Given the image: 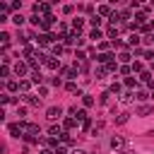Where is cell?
<instances>
[{"label": "cell", "instance_id": "cell-1", "mask_svg": "<svg viewBox=\"0 0 154 154\" xmlns=\"http://www.w3.org/2000/svg\"><path fill=\"white\" fill-rule=\"evenodd\" d=\"M34 14L36 17H48L51 14V5L48 2H36L34 5Z\"/></svg>", "mask_w": 154, "mask_h": 154}, {"label": "cell", "instance_id": "cell-2", "mask_svg": "<svg viewBox=\"0 0 154 154\" xmlns=\"http://www.w3.org/2000/svg\"><path fill=\"white\" fill-rule=\"evenodd\" d=\"M70 118H75V120H87V111L84 108H77V106H70Z\"/></svg>", "mask_w": 154, "mask_h": 154}, {"label": "cell", "instance_id": "cell-3", "mask_svg": "<svg viewBox=\"0 0 154 154\" xmlns=\"http://www.w3.org/2000/svg\"><path fill=\"white\" fill-rule=\"evenodd\" d=\"M26 70H29V63H22V60H17V63H14V67H12V72H14L17 77H24V75H26Z\"/></svg>", "mask_w": 154, "mask_h": 154}, {"label": "cell", "instance_id": "cell-4", "mask_svg": "<svg viewBox=\"0 0 154 154\" xmlns=\"http://www.w3.org/2000/svg\"><path fill=\"white\" fill-rule=\"evenodd\" d=\"M22 128H24V135H34V137L41 132V128H38L36 123H24V120H22Z\"/></svg>", "mask_w": 154, "mask_h": 154}, {"label": "cell", "instance_id": "cell-5", "mask_svg": "<svg viewBox=\"0 0 154 154\" xmlns=\"http://www.w3.org/2000/svg\"><path fill=\"white\" fill-rule=\"evenodd\" d=\"M60 116H63V108H60V106H51V108L46 111V118H48V120H58Z\"/></svg>", "mask_w": 154, "mask_h": 154}, {"label": "cell", "instance_id": "cell-6", "mask_svg": "<svg viewBox=\"0 0 154 154\" xmlns=\"http://www.w3.org/2000/svg\"><path fill=\"white\" fill-rule=\"evenodd\" d=\"M67 130L63 128V125H51V130H48V135L51 137H55V140H63V135H65Z\"/></svg>", "mask_w": 154, "mask_h": 154}, {"label": "cell", "instance_id": "cell-7", "mask_svg": "<svg viewBox=\"0 0 154 154\" xmlns=\"http://www.w3.org/2000/svg\"><path fill=\"white\" fill-rule=\"evenodd\" d=\"M96 12H99V17H101V19H103V17H108V19H111V17L116 14L111 5H99V10H96Z\"/></svg>", "mask_w": 154, "mask_h": 154}, {"label": "cell", "instance_id": "cell-8", "mask_svg": "<svg viewBox=\"0 0 154 154\" xmlns=\"http://www.w3.org/2000/svg\"><path fill=\"white\" fill-rule=\"evenodd\" d=\"M154 113V106L152 103H142V106H137V111H135V116H152Z\"/></svg>", "mask_w": 154, "mask_h": 154}, {"label": "cell", "instance_id": "cell-9", "mask_svg": "<svg viewBox=\"0 0 154 154\" xmlns=\"http://www.w3.org/2000/svg\"><path fill=\"white\" fill-rule=\"evenodd\" d=\"M108 144H111V149H123V147H125V140H123L120 135H113Z\"/></svg>", "mask_w": 154, "mask_h": 154}, {"label": "cell", "instance_id": "cell-10", "mask_svg": "<svg viewBox=\"0 0 154 154\" xmlns=\"http://www.w3.org/2000/svg\"><path fill=\"white\" fill-rule=\"evenodd\" d=\"M53 22H55V17H53V14H48V17H41V29H43V31H48V29L53 26Z\"/></svg>", "mask_w": 154, "mask_h": 154}, {"label": "cell", "instance_id": "cell-11", "mask_svg": "<svg viewBox=\"0 0 154 154\" xmlns=\"http://www.w3.org/2000/svg\"><path fill=\"white\" fill-rule=\"evenodd\" d=\"M111 60H113L111 53H99V55H96V63H99V65H108Z\"/></svg>", "mask_w": 154, "mask_h": 154}, {"label": "cell", "instance_id": "cell-12", "mask_svg": "<svg viewBox=\"0 0 154 154\" xmlns=\"http://www.w3.org/2000/svg\"><path fill=\"white\" fill-rule=\"evenodd\" d=\"M24 101L29 106H41V96H34V94H24Z\"/></svg>", "mask_w": 154, "mask_h": 154}, {"label": "cell", "instance_id": "cell-13", "mask_svg": "<svg viewBox=\"0 0 154 154\" xmlns=\"http://www.w3.org/2000/svg\"><path fill=\"white\" fill-rule=\"evenodd\" d=\"M60 75H63V77L75 79V77H77V70H75V67H60Z\"/></svg>", "mask_w": 154, "mask_h": 154}, {"label": "cell", "instance_id": "cell-14", "mask_svg": "<svg viewBox=\"0 0 154 154\" xmlns=\"http://www.w3.org/2000/svg\"><path fill=\"white\" fill-rule=\"evenodd\" d=\"M53 38H55L53 34H41V36H38V43H41V46H48V43H53Z\"/></svg>", "mask_w": 154, "mask_h": 154}, {"label": "cell", "instance_id": "cell-15", "mask_svg": "<svg viewBox=\"0 0 154 154\" xmlns=\"http://www.w3.org/2000/svg\"><path fill=\"white\" fill-rule=\"evenodd\" d=\"M108 75V70H106V65H96V79H103Z\"/></svg>", "mask_w": 154, "mask_h": 154}, {"label": "cell", "instance_id": "cell-16", "mask_svg": "<svg viewBox=\"0 0 154 154\" xmlns=\"http://www.w3.org/2000/svg\"><path fill=\"white\" fill-rule=\"evenodd\" d=\"M31 84H34V82H31V79H19V91H24V94H26V91H29V87H31Z\"/></svg>", "mask_w": 154, "mask_h": 154}, {"label": "cell", "instance_id": "cell-17", "mask_svg": "<svg viewBox=\"0 0 154 154\" xmlns=\"http://www.w3.org/2000/svg\"><path fill=\"white\" fill-rule=\"evenodd\" d=\"M63 128H65V130H72V128H77V120H75V118H65V120H63Z\"/></svg>", "mask_w": 154, "mask_h": 154}, {"label": "cell", "instance_id": "cell-18", "mask_svg": "<svg viewBox=\"0 0 154 154\" xmlns=\"http://www.w3.org/2000/svg\"><path fill=\"white\" fill-rule=\"evenodd\" d=\"M82 26H84V19H72V31H82Z\"/></svg>", "mask_w": 154, "mask_h": 154}, {"label": "cell", "instance_id": "cell-19", "mask_svg": "<svg viewBox=\"0 0 154 154\" xmlns=\"http://www.w3.org/2000/svg\"><path fill=\"white\" fill-rule=\"evenodd\" d=\"M55 31H58L63 38H67V36H70V31H67V26H65V24H58V26H55Z\"/></svg>", "mask_w": 154, "mask_h": 154}, {"label": "cell", "instance_id": "cell-20", "mask_svg": "<svg viewBox=\"0 0 154 154\" xmlns=\"http://www.w3.org/2000/svg\"><path fill=\"white\" fill-rule=\"evenodd\" d=\"M132 99H135V94H132V91H125V94H120V103H130Z\"/></svg>", "mask_w": 154, "mask_h": 154}, {"label": "cell", "instance_id": "cell-21", "mask_svg": "<svg viewBox=\"0 0 154 154\" xmlns=\"http://www.w3.org/2000/svg\"><path fill=\"white\" fill-rule=\"evenodd\" d=\"M10 38H12V36H10L7 31H0V43H2L5 48H7V43H10Z\"/></svg>", "mask_w": 154, "mask_h": 154}, {"label": "cell", "instance_id": "cell-22", "mask_svg": "<svg viewBox=\"0 0 154 154\" xmlns=\"http://www.w3.org/2000/svg\"><path fill=\"white\" fill-rule=\"evenodd\" d=\"M130 67H132V72H137V75H142V72H144V67H142V63H140V60H135Z\"/></svg>", "mask_w": 154, "mask_h": 154}, {"label": "cell", "instance_id": "cell-23", "mask_svg": "<svg viewBox=\"0 0 154 154\" xmlns=\"http://www.w3.org/2000/svg\"><path fill=\"white\" fill-rule=\"evenodd\" d=\"M31 82H34V84H41V82H43V75H41V70H38V72H31Z\"/></svg>", "mask_w": 154, "mask_h": 154}, {"label": "cell", "instance_id": "cell-24", "mask_svg": "<svg viewBox=\"0 0 154 154\" xmlns=\"http://www.w3.org/2000/svg\"><path fill=\"white\" fill-rule=\"evenodd\" d=\"M149 96H152V94H147V91H144V89H140V91H137V94H135V99H137V101H147V99H149Z\"/></svg>", "mask_w": 154, "mask_h": 154}, {"label": "cell", "instance_id": "cell-25", "mask_svg": "<svg viewBox=\"0 0 154 154\" xmlns=\"http://www.w3.org/2000/svg\"><path fill=\"white\" fill-rule=\"evenodd\" d=\"M140 82H147V84H152V72H147V70H144V72L140 75Z\"/></svg>", "mask_w": 154, "mask_h": 154}, {"label": "cell", "instance_id": "cell-26", "mask_svg": "<svg viewBox=\"0 0 154 154\" xmlns=\"http://www.w3.org/2000/svg\"><path fill=\"white\" fill-rule=\"evenodd\" d=\"M125 87H128V89H135V87H137V79H135V77H125Z\"/></svg>", "mask_w": 154, "mask_h": 154}, {"label": "cell", "instance_id": "cell-27", "mask_svg": "<svg viewBox=\"0 0 154 154\" xmlns=\"http://www.w3.org/2000/svg\"><path fill=\"white\" fill-rule=\"evenodd\" d=\"M7 91H19V82L10 79V82H7Z\"/></svg>", "mask_w": 154, "mask_h": 154}, {"label": "cell", "instance_id": "cell-28", "mask_svg": "<svg viewBox=\"0 0 154 154\" xmlns=\"http://www.w3.org/2000/svg\"><path fill=\"white\" fill-rule=\"evenodd\" d=\"M82 103H84L87 108H89V106H94V96H89V94H84V96H82Z\"/></svg>", "mask_w": 154, "mask_h": 154}, {"label": "cell", "instance_id": "cell-29", "mask_svg": "<svg viewBox=\"0 0 154 154\" xmlns=\"http://www.w3.org/2000/svg\"><path fill=\"white\" fill-rule=\"evenodd\" d=\"M108 36H111L113 43H116V38H118V26H108Z\"/></svg>", "mask_w": 154, "mask_h": 154}, {"label": "cell", "instance_id": "cell-30", "mask_svg": "<svg viewBox=\"0 0 154 154\" xmlns=\"http://www.w3.org/2000/svg\"><path fill=\"white\" fill-rule=\"evenodd\" d=\"M140 41H142V36H140V34H132V36H130V41H128V43H130V46H137V43H140Z\"/></svg>", "mask_w": 154, "mask_h": 154}, {"label": "cell", "instance_id": "cell-31", "mask_svg": "<svg viewBox=\"0 0 154 154\" xmlns=\"http://www.w3.org/2000/svg\"><path fill=\"white\" fill-rule=\"evenodd\" d=\"M65 89H67V91H72V94H79V89H77V84H75V82H67V84H65Z\"/></svg>", "mask_w": 154, "mask_h": 154}, {"label": "cell", "instance_id": "cell-32", "mask_svg": "<svg viewBox=\"0 0 154 154\" xmlns=\"http://www.w3.org/2000/svg\"><path fill=\"white\" fill-rule=\"evenodd\" d=\"M12 22H14L17 26H22V24H24V17H22V14H12Z\"/></svg>", "mask_w": 154, "mask_h": 154}, {"label": "cell", "instance_id": "cell-33", "mask_svg": "<svg viewBox=\"0 0 154 154\" xmlns=\"http://www.w3.org/2000/svg\"><path fill=\"white\" fill-rule=\"evenodd\" d=\"M89 22H91V24H94V29H99V24H101V22H103V19H101V17H99V14H94V17H91V19H89Z\"/></svg>", "mask_w": 154, "mask_h": 154}, {"label": "cell", "instance_id": "cell-34", "mask_svg": "<svg viewBox=\"0 0 154 154\" xmlns=\"http://www.w3.org/2000/svg\"><path fill=\"white\" fill-rule=\"evenodd\" d=\"M101 36H103V34H101L99 29H91V34H89V38H94V41H99Z\"/></svg>", "mask_w": 154, "mask_h": 154}, {"label": "cell", "instance_id": "cell-35", "mask_svg": "<svg viewBox=\"0 0 154 154\" xmlns=\"http://www.w3.org/2000/svg\"><path fill=\"white\" fill-rule=\"evenodd\" d=\"M118 60H120V63H123V65H125V63H128V60H130V53H128V51H123V53H120V55H118Z\"/></svg>", "mask_w": 154, "mask_h": 154}, {"label": "cell", "instance_id": "cell-36", "mask_svg": "<svg viewBox=\"0 0 154 154\" xmlns=\"http://www.w3.org/2000/svg\"><path fill=\"white\" fill-rule=\"evenodd\" d=\"M106 70H108V72H116V70H120V67H118V63H116V60H111V63L106 65Z\"/></svg>", "mask_w": 154, "mask_h": 154}, {"label": "cell", "instance_id": "cell-37", "mask_svg": "<svg viewBox=\"0 0 154 154\" xmlns=\"http://www.w3.org/2000/svg\"><path fill=\"white\" fill-rule=\"evenodd\" d=\"M128 116H130V113H120V116L116 118V123H118V125H123V123H128Z\"/></svg>", "mask_w": 154, "mask_h": 154}, {"label": "cell", "instance_id": "cell-38", "mask_svg": "<svg viewBox=\"0 0 154 154\" xmlns=\"http://www.w3.org/2000/svg\"><path fill=\"white\" fill-rule=\"evenodd\" d=\"M24 142H26V144H36L38 137H34V135H24Z\"/></svg>", "mask_w": 154, "mask_h": 154}, {"label": "cell", "instance_id": "cell-39", "mask_svg": "<svg viewBox=\"0 0 154 154\" xmlns=\"http://www.w3.org/2000/svg\"><path fill=\"white\" fill-rule=\"evenodd\" d=\"M63 51H65V48H63V46H60V43H53V55H60V53H63Z\"/></svg>", "mask_w": 154, "mask_h": 154}, {"label": "cell", "instance_id": "cell-40", "mask_svg": "<svg viewBox=\"0 0 154 154\" xmlns=\"http://www.w3.org/2000/svg\"><path fill=\"white\" fill-rule=\"evenodd\" d=\"M120 89H123V87L116 82V84H111V89H108V91H111V94H120Z\"/></svg>", "mask_w": 154, "mask_h": 154}, {"label": "cell", "instance_id": "cell-41", "mask_svg": "<svg viewBox=\"0 0 154 154\" xmlns=\"http://www.w3.org/2000/svg\"><path fill=\"white\" fill-rule=\"evenodd\" d=\"M43 142H46V144H48V147H60V144H58V140H55V137H48V140H43Z\"/></svg>", "mask_w": 154, "mask_h": 154}, {"label": "cell", "instance_id": "cell-42", "mask_svg": "<svg viewBox=\"0 0 154 154\" xmlns=\"http://www.w3.org/2000/svg\"><path fill=\"white\" fill-rule=\"evenodd\" d=\"M118 72H120V75H128V72H132V67H130V65H120Z\"/></svg>", "mask_w": 154, "mask_h": 154}, {"label": "cell", "instance_id": "cell-43", "mask_svg": "<svg viewBox=\"0 0 154 154\" xmlns=\"http://www.w3.org/2000/svg\"><path fill=\"white\" fill-rule=\"evenodd\" d=\"M0 77H10V67H7V65L0 67Z\"/></svg>", "mask_w": 154, "mask_h": 154}, {"label": "cell", "instance_id": "cell-44", "mask_svg": "<svg viewBox=\"0 0 154 154\" xmlns=\"http://www.w3.org/2000/svg\"><path fill=\"white\" fill-rule=\"evenodd\" d=\"M108 101H111V91H103L101 94V103H108Z\"/></svg>", "mask_w": 154, "mask_h": 154}, {"label": "cell", "instance_id": "cell-45", "mask_svg": "<svg viewBox=\"0 0 154 154\" xmlns=\"http://www.w3.org/2000/svg\"><path fill=\"white\" fill-rule=\"evenodd\" d=\"M130 17H132L130 10H123V12H120V19H130Z\"/></svg>", "mask_w": 154, "mask_h": 154}, {"label": "cell", "instance_id": "cell-46", "mask_svg": "<svg viewBox=\"0 0 154 154\" xmlns=\"http://www.w3.org/2000/svg\"><path fill=\"white\" fill-rule=\"evenodd\" d=\"M31 24H36V26H41V17H36V14H31V19H29Z\"/></svg>", "mask_w": 154, "mask_h": 154}, {"label": "cell", "instance_id": "cell-47", "mask_svg": "<svg viewBox=\"0 0 154 154\" xmlns=\"http://www.w3.org/2000/svg\"><path fill=\"white\" fill-rule=\"evenodd\" d=\"M55 154H67V147H65V144H60V147H55Z\"/></svg>", "mask_w": 154, "mask_h": 154}, {"label": "cell", "instance_id": "cell-48", "mask_svg": "<svg viewBox=\"0 0 154 154\" xmlns=\"http://www.w3.org/2000/svg\"><path fill=\"white\" fill-rule=\"evenodd\" d=\"M51 84H53V87H60V84H63V79H60V77H53V79H51Z\"/></svg>", "mask_w": 154, "mask_h": 154}, {"label": "cell", "instance_id": "cell-49", "mask_svg": "<svg viewBox=\"0 0 154 154\" xmlns=\"http://www.w3.org/2000/svg\"><path fill=\"white\" fill-rule=\"evenodd\" d=\"M89 128H91V120H89V118H87V120H84V123H82V130H84V132H87V130H89Z\"/></svg>", "mask_w": 154, "mask_h": 154}, {"label": "cell", "instance_id": "cell-50", "mask_svg": "<svg viewBox=\"0 0 154 154\" xmlns=\"http://www.w3.org/2000/svg\"><path fill=\"white\" fill-rule=\"evenodd\" d=\"M72 10H75L72 5H65V7H63V12H65V14H72Z\"/></svg>", "mask_w": 154, "mask_h": 154}, {"label": "cell", "instance_id": "cell-51", "mask_svg": "<svg viewBox=\"0 0 154 154\" xmlns=\"http://www.w3.org/2000/svg\"><path fill=\"white\" fill-rule=\"evenodd\" d=\"M17 116H19V118H24V116H26V108H19V106H17Z\"/></svg>", "mask_w": 154, "mask_h": 154}, {"label": "cell", "instance_id": "cell-52", "mask_svg": "<svg viewBox=\"0 0 154 154\" xmlns=\"http://www.w3.org/2000/svg\"><path fill=\"white\" fill-rule=\"evenodd\" d=\"M41 154H55V152H51L48 147H43V149H41Z\"/></svg>", "mask_w": 154, "mask_h": 154}, {"label": "cell", "instance_id": "cell-53", "mask_svg": "<svg viewBox=\"0 0 154 154\" xmlns=\"http://www.w3.org/2000/svg\"><path fill=\"white\" fill-rule=\"evenodd\" d=\"M72 154H84V152H72Z\"/></svg>", "mask_w": 154, "mask_h": 154}, {"label": "cell", "instance_id": "cell-54", "mask_svg": "<svg viewBox=\"0 0 154 154\" xmlns=\"http://www.w3.org/2000/svg\"><path fill=\"white\" fill-rule=\"evenodd\" d=\"M120 154H132V152H120Z\"/></svg>", "mask_w": 154, "mask_h": 154}, {"label": "cell", "instance_id": "cell-55", "mask_svg": "<svg viewBox=\"0 0 154 154\" xmlns=\"http://www.w3.org/2000/svg\"><path fill=\"white\" fill-rule=\"evenodd\" d=\"M149 135H154V130H152V132H149Z\"/></svg>", "mask_w": 154, "mask_h": 154}]
</instances>
